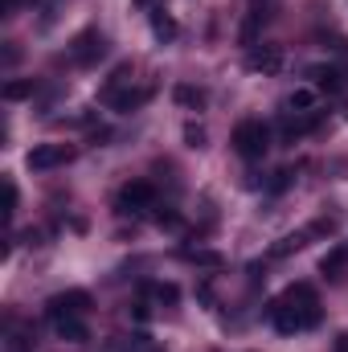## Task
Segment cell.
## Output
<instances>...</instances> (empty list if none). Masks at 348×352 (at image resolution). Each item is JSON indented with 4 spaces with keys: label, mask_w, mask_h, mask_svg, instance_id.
I'll list each match as a JSON object with an SVG mask.
<instances>
[{
    "label": "cell",
    "mask_w": 348,
    "mask_h": 352,
    "mask_svg": "<svg viewBox=\"0 0 348 352\" xmlns=\"http://www.w3.org/2000/svg\"><path fill=\"white\" fill-rule=\"evenodd\" d=\"M70 160H74V148H70V144H37V148L25 156V164H29L33 173H50V168L70 164Z\"/></svg>",
    "instance_id": "5b68a950"
},
{
    "label": "cell",
    "mask_w": 348,
    "mask_h": 352,
    "mask_svg": "<svg viewBox=\"0 0 348 352\" xmlns=\"http://www.w3.org/2000/svg\"><path fill=\"white\" fill-rule=\"evenodd\" d=\"M173 98L180 102V107H188V111H201V107L209 102V94H205V90H201V87H188V82H176Z\"/></svg>",
    "instance_id": "30bf717a"
},
{
    "label": "cell",
    "mask_w": 348,
    "mask_h": 352,
    "mask_svg": "<svg viewBox=\"0 0 348 352\" xmlns=\"http://www.w3.org/2000/svg\"><path fill=\"white\" fill-rule=\"evenodd\" d=\"M283 299H287L291 307H320V303H316V287H312V283H291V287L283 291Z\"/></svg>",
    "instance_id": "7c38bea8"
},
{
    "label": "cell",
    "mask_w": 348,
    "mask_h": 352,
    "mask_svg": "<svg viewBox=\"0 0 348 352\" xmlns=\"http://www.w3.org/2000/svg\"><path fill=\"white\" fill-rule=\"evenodd\" d=\"M266 320L274 324V332L295 336V332H303V328H316V324H320V307H291L287 299H274V303L266 307Z\"/></svg>",
    "instance_id": "6da1fadb"
},
{
    "label": "cell",
    "mask_w": 348,
    "mask_h": 352,
    "mask_svg": "<svg viewBox=\"0 0 348 352\" xmlns=\"http://www.w3.org/2000/svg\"><path fill=\"white\" fill-rule=\"evenodd\" d=\"M307 242H312V234H307V230H299V234H287V238H279V242L270 246V258H287V254L303 250Z\"/></svg>",
    "instance_id": "8fae6325"
},
{
    "label": "cell",
    "mask_w": 348,
    "mask_h": 352,
    "mask_svg": "<svg viewBox=\"0 0 348 352\" xmlns=\"http://www.w3.org/2000/svg\"><path fill=\"white\" fill-rule=\"evenodd\" d=\"M184 144H188V148H205V127L188 123V127H184Z\"/></svg>",
    "instance_id": "44dd1931"
},
{
    "label": "cell",
    "mask_w": 348,
    "mask_h": 352,
    "mask_svg": "<svg viewBox=\"0 0 348 352\" xmlns=\"http://www.w3.org/2000/svg\"><path fill=\"white\" fill-rule=\"evenodd\" d=\"M90 307V295L87 291H58L50 303H45V316H50V324H62V320H78V316H87Z\"/></svg>",
    "instance_id": "3957f363"
},
{
    "label": "cell",
    "mask_w": 348,
    "mask_h": 352,
    "mask_svg": "<svg viewBox=\"0 0 348 352\" xmlns=\"http://www.w3.org/2000/svg\"><path fill=\"white\" fill-rule=\"evenodd\" d=\"M287 107H291L295 115H307V111L316 107V90H312V87H299V90H291V98H287Z\"/></svg>",
    "instance_id": "e0dca14e"
},
{
    "label": "cell",
    "mask_w": 348,
    "mask_h": 352,
    "mask_svg": "<svg viewBox=\"0 0 348 352\" xmlns=\"http://www.w3.org/2000/svg\"><path fill=\"white\" fill-rule=\"evenodd\" d=\"M152 295H156L160 303H176V299H180V291H176L173 283H156V287H152Z\"/></svg>",
    "instance_id": "ffe728a7"
},
{
    "label": "cell",
    "mask_w": 348,
    "mask_h": 352,
    "mask_svg": "<svg viewBox=\"0 0 348 352\" xmlns=\"http://www.w3.org/2000/svg\"><path fill=\"white\" fill-rule=\"evenodd\" d=\"M131 4H135V8H152V0H131Z\"/></svg>",
    "instance_id": "d4e9b609"
},
{
    "label": "cell",
    "mask_w": 348,
    "mask_h": 352,
    "mask_svg": "<svg viewBox=\"0 0 348 352\" xmlns=\"http://www.w3.org/2000/svg\"><path fill=\"white\" fill-rule=\"evenodd\" d=\"M307 78L316 82V90H324V94H340L345 90V70L340 66H307Z\"/></svg>",
    "instance_id": "9c48e42d"
},
{
    "label": "cell",
    "mask_w": 348,
    "mask_h": 352,
    "mask_svg": "<svg viewBox=\"0 0 348 352\" xmlns=\"http://www.w3.org/2000/svg\"><path fill=\"white\" fill-rule=\"evenodd\" d=\"M21 4H33V0H0V8H4V16H12Z\"/></svg>",
    "instance_id": "cb8c5ba5"
},
{
    "label": "cell",
    "mask_w": 348,
    "mask_h": 352,
    "mask_svg": "<svg viewBox=\"0 0 348 352\" xmlns=\"http://www.w3.org/2000/svg\"><path fill=\"white\" fill-rule=\"evenodd\" d=\"M66 54H70V62H74V66H94V62L107 54V37H102L98 29H83V33L70 41V50H66Z\"/></svg>",
    "instance_id": "277c9868"
},
{
    "label": "cell",
    "mask_w": 348,
    "mask_h": 352,
    "mask_svg": "<svg viewBox=\"0 0 348 352\" xmlns=\"http://www.w3.org/2000/svg\"><path fill=\"white\" fill-rule=\"evenodd\" d=\"M246 70H254V74H279L283 70V45H250Z\"/></svg>",
    "instance_id": "52a82bcc"
},
{
    "label": "cell",
    "mask_w": 348,
    "mask_h": 352,
    "mask_svg": "<svg viewBox=\"0 0 348 352\" xmlns=\"http://www.w3.org/2000/svg\"><path fill=\"white\" fill-rule=\"evenodd\" d=\"M184 258H188L193 266H209V270H217V266L226 263L217 250H184Z\"/></svg>",
    "instance_id": "ac0fdd59"
},
{
    "label": "cell",
    "mask_w": 348,
    "mask_h": 352,
    "mask_svg": "<svg viewBox=\"0 0 348 352\" xmlns=\"http://www.w3.org/2000/svg\"><path fill=\"white\" fill-rule=\"evenodd\" d=\"M156 221H160V226H168V230H180V213H173V209L156 213Z\"/></svg>",
    "instance_id": "603a6c76"
},
{
    "label": "cell",
    "mask_w": 348,
    "mask_h": 352,
    "mask_svg": "<svg viewBox=\"0 0 348 352\" xmlns=\"http://www.w3.org/2000/svg\"><path fill=\"white\" fill-rule=\"evenodd\" d=\"M291 180H295L291 168H279V173L270 176V184H266V188H270V192H283V188H291Z\"/></svg>",
    "instance_id": "d6986e66"
},
{
    "label": "cell",
    "mask_w": 348,
    "mask_h": 352,
    "mask_svg": "<svg viewBox=\"0 0 348 352\" xmlns=\"http://www.w3.org/2000/svg\"><path fill=\"white\" fill-rule=\"evenodd\" d=\"M348 266V242H340V246H332L328 254H324V263H320V270L328 274V278H340Z\"/></svg>",
    "instance_id": "4fadbf2b"
},
{
    "label": "cell",
    "mask_w": 348,
    "mask_h": 352,
    "mask_svg": "<svg viewBox=\"0 0 348 352\" xmlns=\"http://www.w3.org/2000/svg\"><path fill=\"white\" fill-rule=\"evenodd\" d=\"M156 205V184L152 180H127L119 188V213H144Z\"/></svg>",
    "instance_id": "8992f818"
},
{
    "label": "cell",
    "mask_w": 348,
    "mask_h": 352,
    "mask_svg": "<svg viewBox=\"0 0 348 352\" xmlns=\"http://www.w3.org/2000/svg\"><path fill=\"white\" fill-rule=\"evenodd\" d=\"M33 90H37L33 78H12V82H4V87H0V98H4V102H21V98H29Z\"/></svg>",
    "instance_id": "5bb4252c"
},
{
    "label": "cell",
    "mask_w": 348,
    "mask_h": 352,
    "mask_svg": "<svg viewBox=\"0 0 348 352\" xmlns=\"http://www.w3.org/2000/svg\"><path fill=\"white\" fill-rule=\"evenodd\" d=\"M266 148H270V127H266L262 119H242V123L234 127V152H238L242 160H262Z\"/></svg>",
    "instance_id": "7a4b0ae2"
},
{
    "label": "cell",
    "mask_w": 348,
    "mask_h": 352,
    "mask_svg": "<svg viewBox=\"0 0 348 352\" xmlns=\"http://www.w3.org/2000/svg\"><path fill=\"white\" fill-rule=\"evenodd\" d=\"M54 328H58V336H62L66 344H83V340L90 336L87 324H83V316H78V320H62V324H54Z\"/></svg>",
    "instance_id": "9a60e30c"
},
{
    "label": "cell",
    "mask_w": 348,
    "mask_h": 352,
    "mask_svg": "<svg viewBox=\"0 0 348 352\" xmlns=\"http://www.w3.org/2000/svg\"><path fill=\"white\" fill-rule=\"evenodd\" d=\"M336 352H348V336H340V344H336Z\"/></svg>",
    "instance_id": "484cf974"
},
{
    "label": "cell",
    "mask_w": 348,
    "mask_h": 352,
    "mask_svg": "<svg viewBox=\"0 0 348 352\" xmlns=\"http://www.w3.org/2000/svg\"><path fill=\"white\" fill-rule=\"evenodd\" d=\"M4 213H8V217L17 213V184H12V180H4Z\"/></svg>",
    "instance_id": "7402d4cb"
},
{
    "label": "cell",
    "mask_w": 348,
    "mask_h": 352,
    "mask_svg": "<svg viewBox=\"0 0 348 352\" xmlns=\"http://www.w3.org/2000/svg\"><path fill=\"white\" fill-rule=\"evenodd\" d=\"M152 33H156V41H173V37H176V21L164 12V8H156V12H152Z\"/></svg>",
    "instance_id": "2e32d148"
},
{
    "label": "cell",
    "mask_w": 348,
    "mask_h": 352,
    "mask_svg": "<svg viewBox=\"0 0 348 352\" xmlns=\"http://www.w3.org/2000/svg\"><path fill=\"white\" fill-rule=\"evenodd\" d=\"M152 94H156L152 87H123V90H115V94H111L107 102H111V107H115L119 115H127V111H140V107H144V102H148Z\"/></svg>",
    "instance_id": "ba28073f"
}]
</instances>
